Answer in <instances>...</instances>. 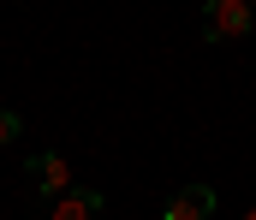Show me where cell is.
Here are the masks:
<instances>
[{
	"instance_id": "obj_2",
	"label": "cell",
	"mask_w": 256,
	"mask_h": 220,
	"mask_svg": "<svg viewBox=\"0 0 256 220\" xmlns=\"http://www.w3.org/2000/svg\"><path fill=\"white\" fill-rule=\"evenodd\" d=\"M48 220H108V197H102L96 185H72V191L54 197Z\"/></svg>"
},
{
	"instance_id": "obj_6",
	"label": "cell",
	"mask_w": 256,
	"mask_h": 220,
	"mask_svg": "<svg viewBox=\"0 0 256 220\" xmlns=\"http://www.w3.org/2000/svg\"><path fill=\"white\" fill-rule=\"evenodd\" d=\"M238 220H256V209H250V215H238Z\"/></svg>"
},
{
	"instance_id": "obj_5",
	"label": "cell",
	"mask_w": 256,
	"mask_h": 220,
	"mask_svg": "<svg viewBox=\"0 0 256 220\" xmlns=\"http://www.w3.org/2000/svg\"><path fill=\"white\" fill-rule=\"evenodd\" d=\"M18 131H24V119H18V113H6V107H0V149H6V143H18Z\"/></svg>"
},
{
	"instance_id": "obj_7",
	"label": "cell",
	"mask_w": 256,
	"mask_h": 220,
	"mask_svg": "<svg viewBox=\"0 0 256 220\" xmlns=\"http://www.w3.org/2000/svg\"><path fill=\"white\" fill-rule=\"evenodd\" d=\"M202 6H208V0H202Z\"/></svg>"
},
{
	"instance_id": "obj_3",
	"label": "cell",
	"mask_w": 256,
	"mask_h": 220,
	"mask_svg": "<svg viewBox=\"0 0 256 220\" xmlns=\"http://www.w3.org/2000/svg\"><path fill=\"white\" fill-rule=\"evenodd\" d=\"M214 215V191L208 185H185L167 209H161V220H208Z\"/></svg>"
},
{
	"instance_id": "obj_4",
	"label": "cell",
	"mask_w": 256,
	"mask_h": 220,
	"mask_svg": "<svg viewBox=\"0 0 256 220\" xmlns=\"http://www.w3.org/2000/svg\"><path fill=\"white\" fill-rule=\"evenodd\" d=\"M30 179H36L42 191H54V197L78 185V179H72V161H66V155H30Z\"/></svg>"
},
{
	"instance_id": "obj_1",
	"label": "cell",
	"mask_w": 256,
	"mask_h": 220,
	"mask_svg": "<svg viewBox=\"0 0 256 220\" xmlns=\"http://www.w3.org/2000/svg\"><path fill=\"white\" fill-rule=\"evenodd\" d=\"M256 30V6L250 0H208L202 6V36L208 42H238Z\"/></svg>"
},
{
	"instance_id": "obj_8",
	"label": "cell",
	"mask_w": 256,
	"mask_h": 220,
	"mask_svg": "<svg viewBox=\"0 0 256 220\" xmlns=\"http://www.w3.org/2000/svg\"><path fill=\"white\" fill-rule=\"evenodd\" d=\"M250 6H256V0H250Z\"/></svg>"
}]
</instances>
